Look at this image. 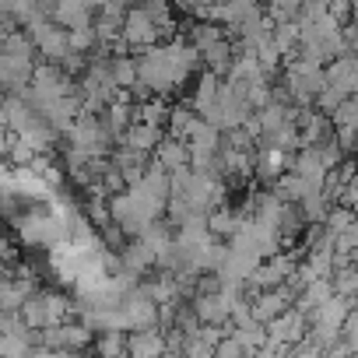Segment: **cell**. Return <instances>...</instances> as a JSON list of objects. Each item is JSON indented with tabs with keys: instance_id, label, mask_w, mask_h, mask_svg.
Segmentation results:
<instances>
[{
	"instance_id": "6da1fadb",
	"label": "cell",
	"mask_w": 358,
	"mask_h": 358,
	"mask_svg": "<svg viewBox=\"0 0 358 358\" xmlns=\"http://www.w3.org/2000/svg\"><path fill=\"white\" fill-rule=\"evenodd\" d=\"M281 81L292 92V102H299V106L313 102L316 106V95L327 88V64H316V60H306V57H288Z\"/></svg>"
},
{
	"instance_id": "7a4b0ae2",
	"label": "cell",
	"mask_w": 358,
	"mask_h": 358,
	"mask_svg": "<svg viewBox=\"0 0 358 358\" xmlns=\"http://www.w3.org/2000/svg\"><path fill=\"white\" fill-rule=\"evenodd\" d=\"M29 36L36 39V50H39L43 60H57V64H60V60L71 53V29L60 25V22H53V18L36 22V25L29 29Z\"/></svg>"
},
{
	"instance_id": "3957f363",
	"label": "cell",
	"mask_w": 358,
	"mask_h": 358,
	"mask_svg": "<svg viewBox=\"0 0 358 358\" xmlns=\"http://www.w3.org/2000/svg\"><path fill=\"white\" fill-rule=\"evenodd\" d=\"M123 43L130 46V53H144L148 46H155V43H165L162 39V29L155 25V18L144 11V8H130L127 11V18H123Z\"/></svg>"
},
{
	"instance_id": "277c9868",
	"label": "cell",
	"mask_w": 358,
	"mask_h": 358,
	"mask_svg": "<svg viewBox=\"0 0 358 358\" xmlns=\"http://www.w3.org/2000/svg\"><path fill=\"white\" fill-rule=\"evenodd\" d=\"M123 309L130 316V330H148V327H162V302L151 299L141 285L134 292H127Z\"/></svg>"
},
{
	"instance_id": "5b68a950",
	"label": "cell",
	"mask_w": 358,
	"mask_h": 358,
	"mask_svg": "<svg viewBox=\"0 0 358 358\" xmlns=\"http://www.w3.org/2000/svg\"><path fill=\"white\" fill-rule=\"evenodd\" d=\"M36 78V57H15V53H0V81L4 92H25Z\"/></svg>"
},
{
	"instance_id": "8992f818",
	"label": "cell",
	"mask_w": 358,
	"mask_h": 358,
	"mask_svg": "<svg viewBox=\"0 0 358 358\" xmlns=\"http://www.w3.org/2000/svg\"><path fill=\"white\" fill-rule=\"evenodd\" d=\"M295 306V292L288 288V285H278V288H260L257 295H253V316L257 320H264V323H271V320H278L285 309H292Z\"/></svg>"
},
{
	"instance_id": "52a82bcc",
	"label": "cell",
	"mask_w": 358,
	"mask_h": 358,
	"mask_svg": "<svg viewBox=\"0 0 358 358\" xmlns=\"http://www.w3.org/2000/svg\"><path fill=\"white\" fill-rule=\"evenodd\" d=\"M267 327H271V337H274V341H281V344H299V341L309 334V316L292 306V309H285L278 320H271Z\"/></svg>"
},
{
	"instance_id": "ba28073f",
	"label": "cell",
	"mask_w": 358,
	"mask_h": 358,
	"mask_svg": "<svg viewBox=\"0 0 358 358\" xmlns=\"http://www.w3.org/2000/svg\"><path fill=\"white\" fill-rule=\"evenodd\" d=\"M292 158L295 151H285V148H257V179L271 187L274 179H281L292 169Z\"/></svg>"
},
{
	"instance_id": "9c48e42d",
	"label": "cell",
	"mask_w": 358,
	"mask_h": 358,
	"mask_svg": "<svg viewBox=\"0 0 358 358\" xmlns=\"http://www.w3.org/2000/svg\"><path fill=\"white\" fill-rule=\"evenodd\" d=\"M120 253H123V267L134 271V274H151V271H158V253H155V246H151L144 236L127 239V246H123Z\"/></svg>"
},
{
	"instance_id": "30bf717a",
	"label": "cell",
	"mask_w": 358,
	"mask_h": 358,
	"mask_svg": "<svg viewBox=\"0 0 358 358\" xmlns=\"http://www.w3.org/2000/svg\"><path fill=\"white\" fill-rule=\"evenodd\" d=\"M327 85L344 88L348 95H358V53H341L327 64Z\"/></svg>"
},
{
	"instance_id": "8fae6325",
	"label": "cell",
	"mask_w": 358,
	"mask_h": 358,
	"mask_svg": "<svg viewBox=\"0 0 358 358\" xmlns=\"http://www.w3.org/2000/svg\"><path fill=\"white\" fill-rule=\"evenodd\" d=\"M194 309L204 323H225L232 320V302L225 299V292H197L194 299Z\"/></svg>"
},
{
	"instance_id": "7c38bea8",
	"label": "cell",
	"mask_w": 358,
	"mask_h": 358,
	"mask_svg": "<svg viewBox=\"0 0 358 358\" xmlns=\"http://www.w3.org/2000/svg\"><path fill=\"white\" fill-rule=\"evenodd\" d=\"M130 355H134V358H155V355H169L165 330H162V327L130 330Z\"/></svg>"
},
{
	"instance_id": "4fadbf2b",
	"label": "cell",
	"mask_w": 358,
	"mask_h": 358,
	"mask_svg": "<svg viewBox=\"0 0 358 358\" xmlns=\"http://www.w3.org/2000/svg\"><path fill=\"white\" fill-rule=\"evenodd\" d=\"M162 141H165V127H155V123L134 120V127L123 134V141H120V144H130V148H137V151H148V155H155Z\"/></svg>"
},
{
	"instance_id": "5bb4252c",
	"label": "cell",
	"mask_w": 358,
	"mask_h": 358,
	"mask_svg": "<svg viewBox=\"0 0 358 358\" xmlns=\"http://www.w3.org/2000/svg\"><path fill=\"white\" fill-rule=\"evenodd\" d=\"M334 292H337V288H334V278H316V281H309V285L295 295V309H302L306 316H313Z\"/></svg>"
},
{
	"instance_id": "9a60e30c",
	"label": "cell",
	"mask_w": 358,
	"mask_h": 358,
	"mask_svg": "<svg viewBox=\"0 0 358 358\" xmlns=\"http://www.w3.org/2000/svg\"><path fill=\"white\" fill-rule=\"evenodd\" d=\"M190 141H179V137H172V134H165V141L158 144V151H155V158L169 169V172H176V169H187L190 165Z\"/></svg>"
},
{
	"instance_id": "2e32d148",
	"label": "cell",
	"mask_w": 358,
	"mask_h": 358,
	"mask_svg": "<svg viewBox=\"0 0 358 358\" xmlns=\"http://www.w3.org/2000/svg\"><path fill=\"white\" fill-rule=\"evenodd\" d=\"M292 169L299 172V176H306L309 183H316V187H323V179H327V165H323V158H320V148H299L295 151V158H292Z\"/></svg>"
},
{
	"instance_id": "e0dca14e",
	"label": "cell",
	"mask_w": 358,
	"mask_h": 358,
	"mask_svg": "<svg viewBox=\"0 0 358 358\" xmlns=\"http://www.w3.org/2000/svg\"><path fill=\"white\" fill-rule=\"evenodd\" d=\"M313 187H316V183H309V179H306V176H299L295 169H288L281 179H274V183H271V190H274L281 201H288V204H299Z\"/></svg>"
},
{
	"instance_id": "ac0fdd59",
	"label": "cell",
	"mask_w": 358,
	"mask_h": 358,
	"mask_svg": "<svg viewBox=\"0 0 358 358\" xmlns=\"http://www.w3.org/2000/svg\"><path fill=\"white\" fill-rule=\"evenodd\" d=\"M218 88H222V74H215V71H201V78H197V88H194V106H197V113L201 116H208V109L215 106V99H218Z\"/></svg>"
},
{
	"instance_id": "d6986e66",
	"label": "cell",
	"mask_w": 358,
	"mask_h": 358,
	"mask_svg": "<svg viewBox=\"0 0 358 358\" xmlns=\"http://www.w3.org/2000/svg\"><path fill=\"white\" fill-rule=\"evenodd\" d=\"M201 120V113H197V106L194 102H179V106H172V116H169V134L172 137H179V141H190V130H194V123Z\"/></svg>"
},
{
	"instance_id": "ffe728a7",
	"label": "cell",
	"mask_w": 358,
	"mask_h": 358,
	"mask_svg": "<svg viewBox=\"0 0 358 358\" xmlns=\"http://www.w3.org/2000/svg\"><path fill=\"white\" fill-rule=\"evenodd\" d=\"M232 64H236V43H232V36L204 50V67H208V71H215V74L225 78Z\"/></svg>"
},
{
	"instance_id": "44dd1931",
	"label": "cell",
	"mask_w": 358,
	"mask_h": 358,
	"mask_svg": "<svg viewBox=\"0 0 358 358\" xmlns=\"http://www.w3.org/2000/svg\"><path fill=\"white\" fill-rule=\"evenodd\" d=\"M337 134V127H334V116H327V113H320L316 109V116L302 127V148H320L323 141H330Z\"/></svg>"
},
{
	"instance_id": "7402d4cb",
	"label": "cell",
	"mask_w": 358,
	"mask_h": 358,
	"mask_svg": "<svg viewBox=\"0 0 358 358\" xmlns=\"http://www.w3.org/2000/svg\"><path fill=\"white\" fill-rule=\"evenodd\" d=\"M208 222H211V232H215L218 239H232V236L243 229L246 215H243V211H232V208L225 204V208H215V211L208 215Z\"/></svg>"
},
{
	"instance_id": "603a6c76",
	"label": "cell",
	"mask_w": 358,
	"mask_h": 358,
	"mask_svg": "<svg viewBox=\"0 0 358 358\" xmlns=\"http://www.w3.org/2000/svg\"><path fill=\"white\" fill-rule=\"evenodd\" d=\"M95 351L102 358H123V355H130V330H102L95 337Z\"/></svg>"
},
{
	"instance_id": "cb8c5ba5",
	"label": "cell",
	"mask_w": 358,
	"mask_h": 358,
	"mask_svg": "<svg viewBox=\"0 0 358 358\" xmlns=\"http://www.w3.org/2000/svg\"><path fill=\"white\" fill-rule=\"evenodd\" d=\"M113 78L120 88H134L141 81V60L137 53H113Z\"/></svg>"
},
{
	"instance_id": "d4e9b609",
	"label": "cell",
	"mask_w": 358,
	"mask_h": 358,
	"mask_svg": "<svg viewBox=\"0 0 358 358\" xmlns=\"http://www.w3.org/2000/svg\"><path fill=\"white\" fill-rule=\"evenodd\" d=\"M134 116H137V120H144V123H155V127H169L172 106H169V99L151 95L148 102H137V106H134Z\"/></svg>"
},
{
	"instance_id": "484cf974",
	"label": "cell",
	"mask_w": 358,
	"mask_h": 358,
	"mask_svg": "<svg viewBox=\"0 0 358 358\" xmlns=\"http://www.w3.org/2000/svg\"><path fill=\"white\" fill-rule=\"evenodd\" d=\"M260 8H264V0H225V29H229V36H232L246 18H253Z\"/></svg>"
},
{
	"instance_id": "4316f807",
	"label": "cell",
	"mask_w": 358,
	"mask_h": 358,
	"mask_svg": "<svg viewBox=\"0 0 358 358\" xmlns=\"http://www.w3.org/2000/svg\"><path fill=\"white\" fill-rule=\"evenodd\" d=\"M299 208H302L306 222H323V218H327V211L334 208V201H330V194H327L323 187H313V190L299 201Z\"/></svg>"
},
{
	"instance_id": "83f0119b",
	"label": "cell",
	"mask_w": 358,
	"mask_h": 358,
	"mask_svg": "<svg viewBox=\"0 0 358 358\" xmlns=\"http://www.w3.org/2000/svg\"><path fill=\"white\" fill-rule=\"evenodd\" d=\"M187 36H190V39L201 46V53H204L208 46H215V43L229 39V29H225V25H218V22H201V18H197V22L190 25V32H187Z\"/></svg>"
},
{
	"instance_id": "f1b7e54d",
	"label": "cell",
	"mask_w": 358,
	"mask_h": 358,
	"mask_svg": "<svg viewBox=\"0 0 358 358\" xmlns=\"http://www.w3.org/2000/svg\"><path fill=\"white\" fill-rule=\"evenodd\" d=\"M355 218H358V211H355V208H348V204H341V201H337V204H334V208H330V211H327V218H323V225H327V232H330V236H334V239H337V236H341V232H348V229H351V225H355Z\"/></svg>"
},
{
	"instance_id": "f546056e",
	"label": "cell",
	"mask_w": 358,
	"mask_h": 358,
	"mask_svg": "<svg viewBox=\"0 0 358 358\" xmlns=\"http://www.w3.org/2000/svg\"><path fill=\"white\" fill-rule=\"evenodd\" d=\"M334 288H337L341 295L358 299V257H355L351 264H344V267L334 271Z\"/></svg>"
},
{
	"instance_id": "4dcf8cb0",
	"label": "cell",
	"mask_w": 358,
	"mask_h": 358,
	"mask_svg": "<svg viewBox=\"0 0 358 358\" xmlns=\"http://www.w3.org/2000/svg\"><path fill=\"white\" fill-rule=\"evenodd\" d=\"M102 43H99V32H95V22L92 25H81V29H71V50H78V53H95Z\"/></svg>"
},
{
	"instance_id": "1f68e13d",
	"label": "cell",
	"mask_w": 358,
	"mask_h": 358,
	"mask_svg": "<svg viewBox=\"0 0 358 358\" xmlns=\"http://www.w3.org/2000/svg\"><path fill=\"white\" fill-rule=\"evenodd\" d=\"M306 264H309L313 278H334V271H337L334 250H316V253H309V257H306Z\"/></svg>"
},
{
	"instance_id": "d6a6232c",
	"label": "cell",
	"mask_w": 358,
	"mask_h": 358,
	"mask_svg": "<svg viewBox=\"0 0 358 358\" xmlns=\"http://www.w3.org/2000/svg\"><path fill=\"white\" fill-rule=\"evenodd\" d=\"M348 99V92L344 88H337V85H327L320 95H316V109L320 113H327V116H334L337 109H341V102Z\"/></svg>"
},
{
	"instance_id": "836d02e7",
	"label": "cell",
	"mask_w": 358,
	"mask_h": 358,
	"mask_svg": "<svg viewBox=\"0 0 358 358\" xmlns=\"http://www.w3.org/2000/svg\"><path fill=\"white\" fill-rule=\"evenodd\" d=\"M264 8L274 22H285V18H299L302 0H264Z\"/></svg>"
},
{
	"instance_id": "e575fe53",
	"label": "cell",
	"mask_w": 358,
	"mask_h": 358,
	"mask_svg": "<svg viewBox=\"0 0 358 358\" xmlns=\"http://www.w3.org/2000/svg\"><path fill=\"white\" fill-rule=\"evenodd\" d=\"M334 127H358V95H348L334 113Z\"/></svg>"
},
{
	"instance_id": "d590c367",
	"label": "cell",
	"mask_w": 358,
	"mask_h": 358,
	"mask_svg": "<svg viewBox=\"0 0 358 358\" xmlns=\"http://www.w3.org/2000/svg\"><path fill=\"white\" fill-rule=\"evenodd\" d=\"M327 11H330V0H302L299 22H320Z\"/></svg>"
},
{
	"instance_id": "8d00e7d4",
	"label": "cell",
	"mask_w": 358,
	"mask_h": 358,
	"mask_svg": "<svg viewBox=\"0 0 358 358\" xmlns=\"http://www.w3.org/2000/svg\"><path fill=\"white\" fill-rule=\"evenodd\" d=\"M239 355H246V348H243V341L236 334H229V337L218 341V358H239Z\"/></svg>"
},
{
	"instance_id": "74e56055",
	"label": "cell",
	"mask_w": 358,
	"mask_h": 358,
	"mask_svg": "<svg viewBox=\"0 0 358 358\" xmlns=\"http://www.w3.org/2000/svg\"><path fill=\"white\" fill-rule=\"evenodd\" d=\"M341 204H348V208H355V211H358V176H355L351 183L344 187V197H341Z\"/></svg>"
},
{
	"instance_id": "f35d334b",
	"label": "cell",
	"mask_w": 358,
	"mask_h": 358,
	"mask_svg": "<svg viewBox=\"0 0 358 358\" xmlns=\"http://www.w3.org/2000/svg\"><path fill=\"white\" fill-rule=\"evenodd\" d=\"M172 4L183 11V15H194V8H197V0H172Z\"/></svg>"
}]
</instances>
